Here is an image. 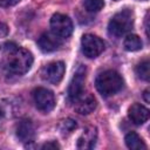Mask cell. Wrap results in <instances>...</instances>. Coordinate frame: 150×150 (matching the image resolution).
<instances>
[{
	"instance_id": "6da1fadb",
	"label": "cell",
	"mask_w": 150,
	"mask_h": 150,
	"mask_svg": "<svg viewBox=\"0 0 150 150\" xmlns=\"http://www.w3.org/2000/svg\"><path fill=\"white\" fill-rule=\"evenodd\" d=\"M33 64V55L27 49L20 48L14 43L5 45V56L2 60L4 69L12 75L27 73Z\"/></svg>"
},
{
	"instance_id": "7a4b0ae2",
	"label": "cell",
	"mask_w": 150,
	"mask_h": 150,
	"mask_svg": "<svg viewBox=\"0 0 150 150\" xmlns=\"http://www.w3.org/2000/svg\"><path fill=\"white\" fill-rule=\"evenodd\" d=\"M95 86H96L97 91L102 96L108 97V96L116 94L117 91H120L122 89L123 79L115 70H105V71L98 74V76L96 77V81H95Z\"/></svg>"
},
{
	"instance_id": "3957f363",
	"label": "cell",
	"mask_w": 150,
	"mask_h": 150,
	"mask_svg": "<svg viewBox=\"0 0 150 150\" xmlns=\"http://www.w3.org/2000/svg\"><path fill=\"white\" fill-rule=\"evenodd\" d=\"M134 26V14L130 9L116 13L108 23V32L111 36L121 38L131 30Z\"/></svg>"
},
{
	"instance_id": "277c9868",
	"label": "cell",
	"mask_w": 150,
	"mask_h": 150,
	"mask_svg": "<svg viewBox=\"0 0 150 150\" xmlns=\"http://www.w3.org/2000/svg\"><path fill=\"white\" fill-rule=\"evenodd\" d=\"M81 48L84 56L95 59L104 50V42L96 35L84 34L81 39Z\"/></svg>"
},
{
	"instance_id": "5b68a950",
	"label": "cell",
	"mask_w": 150,
	"mask_h": 150,
	"mask_svg": "<svg viewBox=\"0 0 150 150\" xmlns=\"http://www.w3.org/2000/svg\"><path fill=\"white\" fill-rule=\"evenodd\" d=\"M50 28L55 35L61 39H66L70 36L73 32V22L69 16L61 13H56L50 19Z\"/></svg>"
},
{
	"instance_id": "8992f818",
	"label": "cell",
	"mask_w": 150,
	"mask_h": 150,
	"mask_svg": "<svg viewBox=\"0 0 150 150\" xmlns=\"http://www.w3.org/2000/svg\"><path fill=\"white\" fill-rule=\"evenodd\" d=\"M33 98L36 108L43 112H49L55 107L54 94L47 88H36L33 91Z\"/></svg>"
},
{
	"instance_id": "52a82bcc",
	"label": "cell",
	"mask_w": 150,
	"mask_h": 150,
	"mask_svg": "<svg viewBox=\"0 0 150 150\" xmlns=\"http://www.w3.org/2000/svg\"><path fill=\"white\" fill-rule=\"evenodd\" d=\"M84 81H86V69L82 66H80L75 71L68 87V97L71 102H75L82 94H84Z\"/></svg>"
},
{
	"instance_id": "ba28073f",
	"label": "cell",
	"mask_w": 150,
	"mask_h": 150,
	"mask_svg": "<svg viewBox=\"0 0 150 150\" xmlns=\"http://www.w3.org/2000/svg\"><path fill=\"white\" fill-rule=\"evenodd\" d=\"M66 71V66L62 61H56V62H52L49 64H47L43 70H42V77L43 80H46L49 83L53 84H57Z\"/></svg>"
},
{
	"instance_id": "9c48e42d",
	"label": "cell",
	"mask_w": 150,
	"mask_h": 150,
	"mask_svg": "<svg viewBox=\"0 0 150 150\" xmlns=\"http://www.w3.org/2000/svg\"><path fill=\"white\" fill-rule=\"evenodd\" d=\"M62 45V39L55 35L53 32H47L43 33L39 40H38V46L41 52L43 53H52L59 49V47Z\"/></svg>"
},
{
	"instance_id": "30bf717a",
	"label": "cell",
	"mask_w": 150,
	"mask_h": 150,
	"mask_svg": "<svg viewBox=\"0 0 150 150\" xmlns=\"http://www.w3.org/2000/svg\"><path fill=\"white\" fill-rule=\"evenodd\" d=\"M74 103L75 110L81 115H88L96 108V100L91 94H82Z\"/></svg>"
},
{
	"instance_id": "8fae6325",
	"label": "cell",
	"mask_w": 150,
	"mask_h": 150,
	"mask_svg": "<svg viewBox=\"0 0 150 150\" xmlns=\"http://www.w3.org/2000/svg\"><path fill=\"white\" fill-rule=\"evenodd\" d=\"M96 139H97V130L95 127H88L86 128L81 136L77 138V143H76V146L79 149H93L95 146V143H96Z\"/></svg>"
},
{
	"instance_id": "7c38bea8",
	"label": "cell",
	"mask_w": 150,
	"mask_h": 150,
	"mask_svg": "<svg viewBox=\"0 0 150 150\" xmlns=\"http://www.w3.org/2000/svg\"><path fill=\"white\" fill-rule=\"evenodd\" d=\"M128 115H129V118L131 120V122H134L137 125H141L148 121L149 110H148V108H145L144 105H142L139 103H134L129 108Z\"/></svg>"
},
{
	"instance_id": "4fadbf2b",
	"label": "cell",
	"mask_w": 150,
	"mask_h": 150,
	"mask_svg": "<svg viewBox=\"0 0 150 150\" xmlns=\"http://www.w3.org/2000/svg\"><path fill=\"white\" fill-rule=\"evenodd\" d=\"M34 125L29 120H21L16 125V136L21 142H32L34 138Z\"/></svg>"
},
{
	"instance_id": "5bb4252c",
	"label": "cell",
	"mask_w": 150,
	"mask_h": 150,
	"mask_svg": "<svg viewBox=\"0 0 150 150\" xmlns=\"http://www.w3.org/2000/svg\"><path fill=\"white\" fill-rule=\"evenodd\" d=\"M125 144L129 149L132 150H142V149H146L145 143L143 142V139L134 131L129 132L125 135Z\"/></svg>"
},
{
	"instance_id": "9a60e30c",
	"label": "cell",
	"mask_w": 150,
	"mask_h": 150,
	"mask_svg": "<svg viewBox=\"0 0 150 150\" xmlns=\"http://www.w3.org/2000/svg\"><path fill=\"white\" fill-rule=\"evenodd\" d=\"M123 45H124V48L128 52L139 50V49H142V46H143L141 38L138 35H136V34H129V35H127L125 39H124Z\"/></svg>"
},
{
	"instance_id": "2e32d148",
	"label": "cell",
	"mask_w": 150,
	"mask_h": 150,
	"mask_svg": "<svg viewBox=\"0 0 150 150\" xmlns=\"http://www.w3.org/2000/svg\"><path fill=\"white\" fill-rule=\"evenodd\" d=\"M136 74L138 75L139 79H142L144 81H149V77H150V64H149L148 60L142 61L136 67Z\"/></svg>"
},
{
	"instance_id": "e0dca14e",
	"label": "cell",
	"mask_w": 150,
	"mask_h": 150,
	"mask_svg": "<svg viewBox=\"0 0 150 150\" xmlns=\"http://www.w3.org/2000/svg\"><path fill=\"white\" fill-rule=\"evenodd\" d=\"M76 127H77V124H76V122H75L73 118H66V120H63V121L60 123V125H59L60 131H61V134H62L63 136H67V135L71 134V132L76 129Z\"/></svg>"
},
{
	"instance_id": "ac0fdd59",
	"label": "cell",
	"mask_w": 150,
	"mask_h": 150,
	"mask_svg": "<svg viewBox=\"0 0 150 150\" xmlns=\"http://www.w3.org/2000/svg\"><path fill=\"white\" fill-rule=\"evenodd\" d=\"M83 6L86 11L90 13H95V12H100L103 8L104 1L103 0H83Z\"/></svg>"
},
{
	"instance_id": "d6986e66",
	"label": "cell",
	"mask_w": 150,
	"mask_h": 150,
	"mask_svg": "<svg viewBox=\"0 0 150 150\" xmlns=\"http://www.w3.org/2000/svg\"><path fill=\"white\" fill-rule=\"evenodd\" d=\"M20 0H0V6L1 7H11L14 6L19 2Z\"/></svg>"
},
{
	"instance_id": "ffe728a7",
	"label": "cell",
	"mask_w": 150,
	"mask_h": 150,
	"mask_svg": "<svg viewBox=\"0 0 150 150\" xmlns=\"http://www.w3.org/2000/svg\"><path fill=\"white\" fill-rule=\"evenodd\" d=\"M8 34V27L6 23L0 22V38H5Z\"/></svg>"
},
{
	"instance_id": "44dd1931",
	"label": "cell",
	"mask_w": 150,
	"mask_h": 150,
	"mask_svg": "<svg viewBox=\"0 0 150 150\" xmlns=\"http://www.w3.org/2000/svg\"><path fill=\"white\" fill-rule=\"evenodd\" d=\"M59 148H60V145L56 142H48L42 145V149H59Z\"/></svg>"
},
{
	"instance_id": "7402d4cb",
	"label": "cell",
	"mask_w": 150,
	"mask_h": 150,
	"mask_svg": "<svg viewBox=\"0 0 150 150\" xmlns=\"http://www.w3.org/2000/svg\"><path fill=\"white\" fill-rule=\"evenodd\" d=\"M149 95H150V94H149V89H146V90L144 91V94H143V97H144L145 102H148V103L150 102V97H149Z\"/></svg>"
},
{
	"instance_id": "603a6c76",
	"label": "cell",
	"mask_w": 150,
	"mask_h": 150,
	"mask_svg": "<svg viewBox=\"0 0 150 150\" xmlns=\"http://www.w3.org/2000/svg\"><path fill=\"white\" fill-rule=\"evenodd\" d=\"M1 115H2V114H1V110H0V118H1Z\"/></svg>"
},
{
	"instance_id": "cb8c5ba5",
	"label": "cell",
	"mask_w": 150,
	"mask_h": 150,
	"mask_svg": "<svg viewBox=\"0 0 150 150\" xmlns=\"http://www.w3.org/2000/svg\"><path fill=\"white\" fill-rule=\"evenodd\" d=\"M115 1H117V0H115Z\"/></svg>"
}]
</instances>
